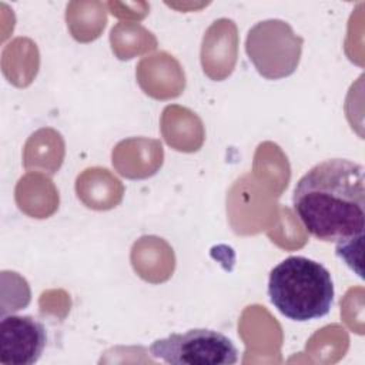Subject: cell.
<instances>
[{
    "label": "cell",
    "instance_id": "6da1fadb",
    "mask_svg": "<svg viewBox=\"0 0 365 365\" xmlns=\"http://www.w3.org/2000/svg\"><path fill=\"white\" fill-rule=\"evenodd\" d=\"M292 207L305 230L319 241L341 244L364 238V165L346 158L315 164L295 184Z\"/></svg>",
    "mask_w": 365,
    "mask_h": 365
},
{
    "label": "cell",
    "instance_id": "7a4b0ae2",
    "mask_svg": "<svg viewBox=\"0 0 365 365\" xmlns=\"http://www.w3.org/2000/svg\"><path fill=\"white\" fill-rule=\"evenodd\" d=\"M268 297L285 318L307 322L325 317L334 302V282L319 262L291 255L269 272Z\"/></svg>",
    "mask_w": 365,
    "mask_h": 365
},
{
    "label": "cell",
    "instance_id": "3957f363",
    "mask_svg": "<svg viewBox=\"0 0 365 365\" xmlns=\"http://www.w3.org/2000/svg\"><path fill=\"white\" fill-rule=\"evenodd\" d=\"M151 356L174 365H232L238 349L224 334L194 328L182 334H170L150 345Z\"/></svg>",
    "mask_w": 365,
    "mask_h": 365
},
{
    "label": "cell",
    "instance_id": "277c9868",
    "mask_svg": "<svg viewBox=\"0 0 365 365\" xmlns=\"http://www.w3.org/2000/svg\"><path fill=\"white\" fill-rule=\"evenodd\" d=\"M302 38L281 20H267L255 24L247 36L245 50L257 71L264 76L272 51L292 74L301 56Z\"/></svg>",
    "mask_w": 365,
    "mask_h": 365
},
{
    "label": "cell",
    "instance_id": "5b68a950",
    "mask_svg": "<svg viewBox=\"0 0 365 365\" xmlns=\"http://www.w3.org/2000/svg\"><path fill=\"white\" fill-rule=\"evenodd\" d=\"M47 342L44 325L31 315H6L0 321V362L31 365Z\"/></svg>",
    "mask_w": 365,
    "mask_h": 365
},
{
    "label": "cell",
    "instance_id": "8992f818",
    "mask_svg": "<svg viewBox=\"0 0 365 365\" xmlns=\"http://www.w3.org/2000/svg\"><path fill=\"white\" fill-rule=\"evenodd\" d=\"M362 245H364V238L335 244L336 257L351 271H354L361 279L364 278V272H362Z\"/></svg>",
    "mask_w": 365,
    "mask_h": 365
}]
</instances>
